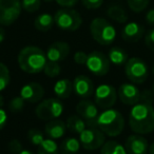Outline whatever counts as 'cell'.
Instances as JSON below:
<instances>
[{"label": "cell", "instance_id": "1", "mask_svg": "<svg viewBox=\"0 0 154 154\" xmlns=\"http://www.w3.org/2000/svg\"><path fill=\"white\" fill-rule=\"evenodd\" d=\"M129 126L136 134H149L154 131V108L151 103H137L129 114Z\"/></svg>", "mask_w": 154, "mask_h": 154}, {"label": "cell", "instance_id": "2", "mask_svg": "<svg viewBox=\"0 0 154 154\" xmlns=\"http://www.w3.org/2000/svg\"><path fill=\"white\" fill-rule=\"evenodd\" d=\"M17 60L19 68L28 74H38L42 72L48 62L47 54L35 45H28L20 50Z\"/></svg>", "mask_w": 154, "mask_h": 154}, {"label": "cell", "instance_id": "3", "mask_svg": "<svg viewBox=\"0 0 154 154\" xmlns=\"http://www.w3.org/2000/svg\"><path fill=\"white\" fill-rule=\"evenodd\" d=\"M97 127L110 137L122 134L125 128V119L119 111L115 109H107L99 114L97 118Z\"/></svg>", "mask_w": 154, "mask_h": 154}, {"label": "cell", "instance_id": "4", "mask_svg": "<svg viewBox=\"0 0 154 154\" xmlns=\"http://www.w3.org/2000/svg\"><path fill=\"white\" fill-rule=\"evenodd\" d=\"M90 33L92 38L101 45H110L116 38L114 26L105 18L97 17L91 21Z\"/></svg>", "mask_w": 154, "mask_h": 154}, {"label": "cell", "instance_id": "5", "mask_svg": "<svg viewBox=\"0 0 154 154\" xmlns=\"http://www.w3.org/2000/svg\"><path fill=\"white\" fill-rule=\"evenodd\" d=\"M55 24L62 31L73 32L80 28L82 23V18L80 14L73 9H63L58 10L54 15Z\"/></svg>", "mask_w": 154, "mask_h": 154}, {"label": "cell", "instance_id": "6", "mask_svg": "<svg viewBox=\"0 0 154 154\" xmlns=\"http://www.w3.org/2000/svg\"><path fill=\"white\" fill-rule=\"evenodd\" d=\"M126 76L132 84H143L149 77V68L146 61L138 57L129 58L125 64Z\"/></svg>", "mask_w": 154, "mask_h": 154}, {"label": "cell", "instance_id": "7", "mask_svg": "<svg viewBox=\"0 0 154 154\" xmlns=\"http://www.w3.org/2000/svg\"><path fill=\"white\" fill-rule=\"evenodd\" d=\"M37 117L42 120L57 119L63 113V105L59 98H48L39 103L35 110Z\"/></svg>", "mask_w": 154, "mask_h": 154}, {"label": "cell", "instance_id": "8", "mask_svg": "<svg viewBox=\"0 0 154 154\" xmlns=\"http://www.w3.org/2000/svg\"><path fill=\"white\" fill-rule=\"evenodd\" d=\"M22 11L21 0H0V24L12 26Z\"/></svg>", "mask_w": 154, "mask_h": 154}, {"label": "cell", "instance_id": "9", "mask_svg": "<svg viewBox=\"0 0 154 154\" xmlns=\"http://www.w3.org/2000/svg\"><path fill=\"white\" fill-rule=\"evenodd\" d=\"M79 141L84 149L93 151L103 147L106 143V134L99 128L89 127L79 134Z\"/></svg>", "mask_w": 154, "mask_h": 154}, {"label": "cell", "instance_id": "10", "mask_svg": "<svg viewBox=\"0 0 154 154\" xmlns=\"http://www.w3.org/2000/svg\"><path fill=\"white\" fill-rule=\"evenodd\" d=\"M117 91L111 85L103 84L98 86L94 91L95 103L103 110L111 109L117 100Z\"/></svg>", "mask_w": 154, "mask_h": 154}, {"label": "cell", "instance_id": "11", "mask_svg": "<svg viewBox=\"0 0 154 154\" xmlns=\"http://www.w3.org/2000/svg\"><path fill=\"white\" fill-rule=\"evenodd\" d=\"M110 60L103 53L93 51L88 54L86 66L91 73L96 76H105L110 70Z\"/></svg>", "mask_w": 154, "mask_h": 154}, {"label": "cell", "instance_id": "12", "mask_svg": "<svg viewBox=\"0 0 154 154\" xmlns=\"http://www.w3.org/2000/svg\"><path fill=\"white\" fill-rule=\"evenodd\" d=\"M76 112L86 122L87 126L97 127V118L99 116L98 107L91 100H82L76 106Z\"/></svg>", "mask_w": 154, "mask_h": 154}, {"label": "cell", "instance_id": "13", "mask_svg": "<svg viewBox=\"0 0 154 154\" xmlns=\"http://www.w3.org/2000/svg\"><path fill=\"white\" fill-rule=\"evenodd\" d=\"M118 98L124 105L134 106L140 101V91L134 84H122L119 86L117 91Z\"/></svg>", "mask_w": 154, "mask_h": 154}, {"label": "cell", "instance_id": "14", "mask_svg": "<svg viewBox=\"0 0 154 154\" xmlns=\"http://www.w3.org/2000/svg\"><path fill=\"white\" fill-rule=\"evenodd\" d=\"M73 91L80 98H89L94 94V85L90 77L78 75L73 82Z\"/></svg>", "mask_w": 154, "mask_h": 154}, {"label": "cell", "instance_id": "15", "mask_svg": "<svg viewBox=\"0 0 154 154\" xmlns=\"http://www.w3.org/2000/svg\"><path fill=\"white\" fill-rule=\"evenodd\" d=\"M149 147L147 138L136 133L128 136L125 143V148L128 154H147L149 152Z\"/></svg>", "mask_w": 154, "mask_h": 154}, {"label": "cell", "instance_id": "16", "mask_svg": "<svg viewBox=\"0 0 154 154\" xmlns=\"http://www.w3.org/2000/svg\"><path fill=\"white\" fill-rule=\"evenodd\" d=\"M20 96L26 103H39L45 96V89L40 84L37 82H29L24 85L20 90Z\"/></svg>", "mask_w": 154, "mask_h": 154}, {"label": "cell", "instance_id": "17", "mask_svg": "<svg viewBox=\"0 0 154 154\" xmlns=\"http://www.w3.org/2000/svg\"><path fill=\"white\" fill-rule=\"evenodd\" d=\"M71 51L70 45L64 41H55L53 42L49 48H48L47 52V58L50 61L54 62H59L64 60L69 56Z\"/></svg>", "mask_w": 154, "mask_h": 154}, {"label": "cell", "instance_id": "18", "mask_svg": "<svg viewBox=\"0 0 154 154\" xmlns=\"http://www.w3.org/2000/svg\"><path fill=\"white\" fill-rule=\"evenodd\" d=\"M145 28L135 21L127 22L122 31V37L127 42H137L143 38Z\"/></svg>", "mask_w": 154, "mask_h": 154}, {"label": "cell", "instance_id": "19", "mask_svg": "<svg viewBox=\"0 0 154 154\" xmlns=\"http://www.w3.org/2000/svg\"><path fill=\"white\" fill-rule=\"evenodd\" d=\"M66 131V124L60 119H53L47 122L45 127V132L47 136L51 139H59L64 136Z\"/></svg>", "mask_w": 154, "mask_h": 154}, {"label": "cell", "instance_id": "20", "mask_svg": "<svg viewBox=\"0 0 154 154\" xmlns=\"http://www.w3.org/2000/svg\"><path fill=\"white\" fill-rule=\"evenodd\" d=\"M73 91V82H71L69 79L63 78L54 85V94L59 99H66L71 96Z\"/></svg>", "mask_w": 154, "mask_h": 154}, {"label": "cell", "instance_id": "21", "mask_svg": "<svg viewBox=\"0 0 154 154\" xmlns=\"http://www.w3.org/2000/svg\"><path fill=\"white\" fill-rule=\"evenodd\" d=\"M55 20L54 16L49 13H42L38 15L34 20V26L37 31L40 32H48L53 28Z\"/></svg>", "mask_w": 154, "mask_h": 154}, {"label": "cell", "instance_id": "22", "mask_svg": "<svg viewBox=\"0 0 154 154\" xmlns=\"http://www.w3.org/2000/svg\"><path fill=\"white\" fill-rule=\"evenodd\" d=\"M108 58H109L110 62L115 66H122L126 64L128 61V53L125 51L124 49L119 47H113L110 49L109 54H108Z\"/></svg>", "mask_w": 154, "mask_h": 154}, {"label": "cell", "instance_id": "23", "mask_svg": "<svg viewBox=\"0 0 154 154\" xmlns=\"http://www.w3.org/2000/svg\"><path fill=\"white\" fill-rule=\"evenodd\" d=\"M80 141L75 137H68L60 143V154H76L79 151Z\"/></svg>", "mask_w": 154, "mask_h": 154}, {"label": "cell", "instance_id": "24", "mask_svg": "<svg viewBox=\"0 0 154 154\" xmlns=\"http://www.w3.org/2000/svg\"><path fill=\"white\" fill-rule=\"evenodd\" d=\"M86 122L79 115H71L66 120V129L70 132L79 135L86 129Z\"/></svg>", "mask_w": 154, "mask_h": 154}, {"label": "cell", "instance_id": "25", "mask_svg": "<svg viewBox=\"0 0 154 154\" xmlns=\"http://www.w3.org/2000/svg\"><path fill=\"white\" fill-rule=\"evenodd\" d=\"M107 15L109 16V18L118 23H126L128 21V14L120 5H111L108 8Z\"/></svg>", "mask_w": 154, "mask_h": 154}, {"label": "cell", "instance_id": "26", "mask_svg": "<svg viewBox=\"0 0 154 154\" xmlns=\"http://www.w3.org/2000/svg\"><path fill=\"white\" fill-rule=\"evenodd\" d=\"M100 154H128L126 148L115 140L106 141L100 148Z\"/></svg>", "mask_w": 154, "mask_h": 154}, {"label": "cell", "instance_id": "27", "mask_svg": "<svg viewBox=\"0 0 154 154\" xmlns=\"http://www.w3.org/2000/svg\"><path fill=\"white\" fill-rule=\"evenodd\" d=\"M59 148L54 139L45 138V140L38 146L37 154H59Z\"/></svg>", "mask_w": 154, "mask_h": 154}, {"label": "cell", "instance_id": "28", "mask_svg": "<svg viewBox=\"0 0 154 154\" xmlns=\"http://www.w3.org/2000/svg\"><path fill=\"white\" fill-rule=\"evenodd\" d=\"M43 72L47 75L48 77H51V78H55L61 72V66L58 62L50 61L48 60V62L45 63V69H43Z\"/></svg>", "mask_w": 154, "mask_h": 154}, {"label": "cell", "instance_id": "29", "mask_svg": "<svg viewBox=\"0 0 154 154\" xmlns=\"http://www.w3.org/2000/svg\"><path fill=\"white\" fill-rule=\"evenodd\" d=\"M11 75H10V70L5 63L0 62V92L3 91L10 84Z\"/></svg>", "mask_w": 154, "mask_h": 154}, {"label": "cell", "instance_id": "30", "mask_svg": "<svg viewBox=\"0 0 154 154\" xmlns=\"http://www.w3.org/2000/svg\"><path fill=\"white\" fill-rule=\"evenodd\" d=\"M150 0H127L128 7L134 13H140L149 5Z\"/></svg>", "mask_w": 154, "mask_h": 154}, {"label": "cell", "instance_id": "31", "mask_svg": "<svg viewBox=\"0 0 154 154\" xmlns=\"http://www.w3.org/2000/svg\"><path fill=\"white\" fill-rule=\"evenodd\" d=\"M28 139L32 145L38 147L45 140V137H43V134L40 130H38V129H31L28 132Z\"/></svg>", "mask_w": 154, "mask_h": 154}, {"label": "cell", "instance_id": "32", "mask_svg": "<svg viewBox=\"0 0 154 154\" xmlns=\"http://www.w3.org/2000/svg\"><path fill=\"white\" fill-rule=\"evenodd\" d=\"M22 10L28 13H34L38 11L41 5V0H21Z\"/></svg>", "mask_w": 154, "mask_h": 154}, {"label": "cell", "instance_id": "33", "mask_svg": "<svg viewBox=\"0 0 154 154\" xmlns=\"http://www.w3.org/2000/svg\"><path fill=\"white\" fill-rule=\"evenodd\" d=\"M24 103H26V101L19 95V96H16L11 99V101L9 103V109L12 112H19L23 109Z\"/></svg>", "mask_w": 154, "mask_h": 154}, {"label": "cell", "instance_id": "34", "mask_svg": "<svg viewBox=\"0 0 154 154\" xmlns=\"http://www.w3.org/2000/svg\"><path fill=\"white\" fill-rule=\"evenodd\" d=\"M82 5L88 10H97L103 5V0H80Z\"/></svg>", "mask_w": 154, "mask_h": 154}, {"label": "cell", "instance_id": "35", "mask_svg": "<svg viewBox=\"0 0 154 154\" xmlns=\"http://www.w3.org/2000/svg\"><path fill=\"white\" fill-rule=\"evenodd\" d=\"M145 45H147L148 49L154 52V28L148 31V33L145 36Z\"/></svg>", "mask_w": 154, "mask_h": 154}, {"label": "cell", "instance_id": "36", "mask_svg": "<svg viewBox=\"0 0 154 154\" xmlns=\"http://www.w3.org/2000/svg\"><path fill=\"white\" fill-rule=\"evenodd\" d=\"M88 59V54L84 51H77L74 54V61L77 64H86Z\"/></svg>", "mask_w": 154, "mask_h": 154}, {"label": "cell", "instance_id": "37", "mask_svg": "<svg viewBox=\"0 0 154 154\" xmlns=\"http://www.w3.org/2000/svg\"><path fill=\"white\" fill-rule=\"evenodd\" d=\"M9 150L12 152L13 154H18L20 151L22 150V147H21V143L18 139H12L11 141L9 143Z\"/></svg>", "mask_w": 154, "mask_h": 154}, {"label": "cell", "instance_id": "38", "mask_svg": "<svg viewBox=\"0 0 154 154\" xmlns=\"http://www.w3.org/2000/svg\"><path fill=\"white\" fill-rule=\"evenodd\" d=\"M55 2L62 8H72L78 2V0H55Z\"/></svg>", "mask_w": 154, "mask_h": 154}, {"label": "cell", "instance_id": "39", "mask_svg": "<svg viewBox=\"0 0 154 154\" xmlns=\"http://www.w3.org/2000/svg\"><path fill=\"white\" fill-rule=\"evenodd\" d=\"M8 122V114L3 108H0V130H2L5 127Z\"/></svg>", "mask_w": 154, "mask_h": 154}, {"label": "cell", "instance_id": "40", "mask_svg": "<svg viewBox=\"0 0 154 154\" xmlns=\"http://www.w3.org/2000/svg\"><path fill=\"white\" fill-rule=\"evenodd\" d=\"M153 96H154V94H151L150 91H145V92H143V94L140 95V100L143 101V103H151L152 105Z\"/></svg>", "mask_w": 154, "mask_h": 154}, {"label": "cell", "instance_id": "41", "mask_svg": "<svg viewBox=\"0 0 154 154\" xmlns=\"http://www.w3.org/2000/svg\"><path fill=\"white\" fill-rule=\"evenodd\" d=\"M145 20L149 26H154V9H151L147 12L145 16Z\"/></svg>", "mask_w": 154, "mask_h": 154}, {"label": "cell", "instance_id": "42", "mask_svg": "<svg viewBox=\"0 0 154 154\" xmlns=\"http://www.w3.org/2000/svg\"><path fill=\"white\" fill-rule=\"evenodd\" d=\"M5 38V30H3V29L0 26V43L3 42Z\"/></svg>", "mask_w": 154, "mask_h": 154}, {"label": "cell", "instance_id": "43", "mask_svg": "<svg viewBox=\"0 0 154 154\" xmlns=\"http://www.w3.org/2000/svg\"><path fill=\"white\" fill-rule=\"evenodd\" d=\"M18 154H34V153H33V152L31 151V150H26V149L23 150V149H22L21 151H20Z\"/></svg>", "mask_w": 154, "mask_h": 154}, {"label": "cell", "instance_id": "44", "mask_svg": "<svg viewBox=\"0 0 154 154\" xmlns=\"http://www.w3.org/2000/svg\"><path fill=\"white\" fill-rule=\"evenodd\" d=\"M3 105H5V98L1 94H0V108H3Z\"/></svg>", "mask_w": 154, "mask_h": 154}, {"label": "cell", "instance_id": "45", "mask_svg": "<svg viewBox=\"0 0 154 154\" xmlns=\"http://www.w3.org/2000/svg\"><path fill=\"white\" fill-rule=\"evenodd\" d=\"M149 154H154V143L149 147Z\"/></svg>", "mask_w": 154, "mask_h": 154}, {"label": "cell", "instance_id": "46", "mask_svg": "<svg viewBox=\"0 0 154 154\" xmlns=\"http://www.w3.org/2000/svg\"><path fill=\"white\" fill-rule=\"evenodd\" d=\"M45 2H52V1H55V0H42Z\"/></svg>", "mask_w": 154, "mask_h": 154}, {"label": "cell", "instance_id": "47", "mask_svg": "<svg viewBox=\"0 0 154 154\" xmlns=\"http://www.w3.org/2000/svg\"><path fill=\"white\" fill-rule=\"evenodd\" d=\"M152 92H153V94H154V84H153V87H152Z\"/></svg>", "mask_w": 154, "mask_h": 154}, {"label": "cell", "instance_id": "48", "mask_svg": "<svg viewBox=\"0 0 154 154\" xmlns=\"http://www.w3.org/2000/svg\"><path fill=\"white\" fill-rule=\"evenodd\" d=\"M152 73H153V75H154V64H153V68H152Z\"/></svg>", "mask_w": 154, "mask_h": 154}]
</instances>
